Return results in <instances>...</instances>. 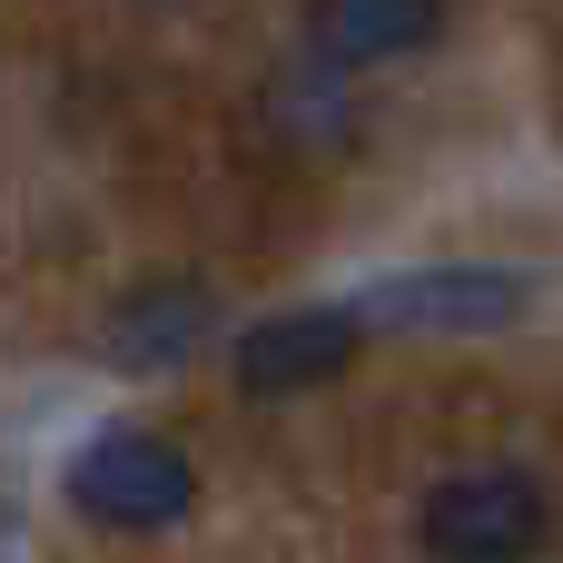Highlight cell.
<instances>
[{
  "mask_svg": "<svg viewBox=\"0 0 563 563\" xmlns=\"http://www.w3.org/2000/svg\"><path fill=\"white\" fill-rule=\"evenodd\" d=\"M198 336H208V287H188V277H148V287H129V297L109 307V356H119L129 376L178 366Z\"/></svg>",
  "mask_w": 563,
  "mask_h": 563,
  "instance_id": "cell-4",
  "label": "cell"
},
{
  "mask_svg": "<svg viewBox=\"0 0 563 563\" xmlns=\"http://www.w3.org/2000/svg\"><path fill=\"white\" fill-rule=\"evenodd\" d=\"M416 534L435 563H534L554 534V505L525 465H475V475H445L426 495Z\"/></svg>",
  "mask_w": 563,
  "mask_h": 563,
  "instance_id": "cell-2",
  "label": "cell"
},
{
  "mask_svg": "<svg viewBox=\"0 0 563 563\" xmlns=\"http://www.w3.org/2000/svg\"><path fill=\"white\" fill-rule=\"evenodd\" d=\"M188 495H198V465L158 426H109L69 455V505L109 534H168L188 515Z\"/></svg>",
  "mask_w": 563,
  "mask_h": 563,
  "instance_id": "cell-1",
  "label": "cell"
},
{
  "mask_svg": "<svg viewBox=\"0 0 563 563\" xmlns=\"http://www.w3.org/2000/svg\"><path fill=\"white\" fill-rule=\"evenodd\" d=\"M356 346H366V317H346V307H287V317H257L247 336H238V386L247 396H317V386H336L346 366H356Z\"/></svg>",
  "mask_w": 563,
  "mask_h": 563,
  "instance_id": "cell-3",
  "label": "cell"
},
{
  "mask_svg": "<svg viewBox=\"0 0 563 563\" xmlns=\"http://www.w3.org/2000/svg\"><path fill=\"white\" fill-rule=\"evenodd\" d=\"M435 30H445V0H317V49L346 69L416 59V49H435Z\"/></svg>",
  "mask_w": 563,
  "mask_h": 563,
  "instance_id": "cell-5",
  "label": "cell"
},
{
  "mask_svg": "<svg viewBox=\"0 0 563 563\" xmlns=\"http://www.w3.org/2000/svg\"><path fill=\"white\" fill-rule=\"evenodd\" d=\"M525 307V277L505 267H435V277H396L376 297V317H406V327H505Z\"/></svg>",
  "mask_w": 563,
  "mask_h": 563,
  "instance_id": "cell-6",
  "label": "cell"
}]
</instances>
